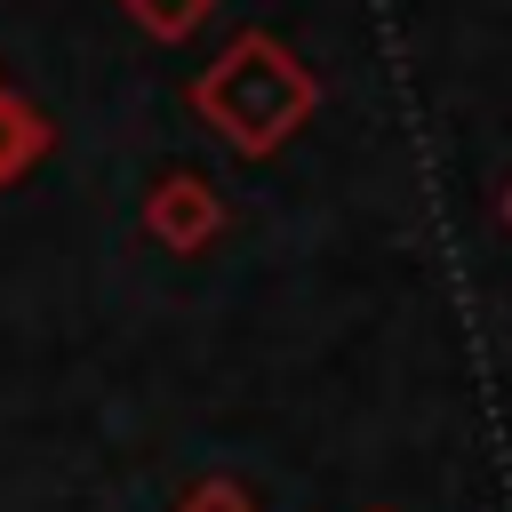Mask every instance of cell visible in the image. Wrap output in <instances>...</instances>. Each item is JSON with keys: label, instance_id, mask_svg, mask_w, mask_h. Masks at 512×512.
I'll use <instances>...</instances> for the list:
<instances>
[{"label": "cell", "instance_id": "6da1fadb", "mask_svg": "<svg viewBox=\"0 0 512 512\" xmlns=\"http://www.w3.org/2000/svg\"><path fill=\"white\" fill-rule=\"evenodd\" d=\"M184 104L200 112V128L240 152V160H272L312 112H320V72L280 40V32H232L184 88Z\"/></svg>", "mask_w": 512, "mask_h": 512}, {"label": "cell", "instance_id": "3957f363", "mask_svg": "<svg viewBox=\"0 0 512 512\" xmlns=\"http://www.w3.org/2000/svg\"><path fill=\"white\" fill-rule=\"evenodd\" d=\"M48 144H56L48 112H40L32 96L0 88V192H8V184H24V176H32L40 160H48Z\"/></svg>", "mask_w": 512, "mask_h": 512}, {"label": "cell", "instance_id": "5b68a950", "mask_svg": "<svg viewBox=\"0 0 512 512\" xmlns=\"http://www.w3.org/2000/svg\"><path fill=\"white\" fill-rule=\"evenodd\" d=\"M184 512H248V496H240V488H224V480H208V488H192V496H184Z\"/></svg>", "mask_w": 512, "mask_h": 512}, {"label": "cell", "instance_id": "8992f818", "mask_svg": "<svg viewBox=\"0 0 512 512\" xmlns=\"http://www.w3.org/2000/svg\"><path fill=\"white\" fill-rule=\"evenodd\" d=\"M496 208H504V224H512V176H504V200H496Z\"/></svg>", "mask_w": 512, "mask_h": 512}, {"label": "cell", "instance_id": "277c9868", "mask_svg": "<svg viewBox=\"0 0 512 512\" xmlns=\"http://www.w3.org/2000/svg\"><path fill=\"white\" fill-rule=\"evenodd\" d=\"M120 16L136 24V32H152V40H192L208 16H216V0H120Z\"/></svg>", "mask_w": 512, "mask_h": 512}, {"label": "cell", "instance_id": "7a4b0ae2", "mask_svg": "<svg viewBox=\"0 0 512 512\" xmlns=\"http://www.w3.org/2000/svg\"><path fill=\"white\" fill-rule=\"evenodd\" d=\"M136 224H144V240H160L168 256H200V248L224 240L232 216H224V192H216L200 168H160V176L144 184Z\"/></svg>", "mask_w": 512, "mask_h": 512}]
</instances>
